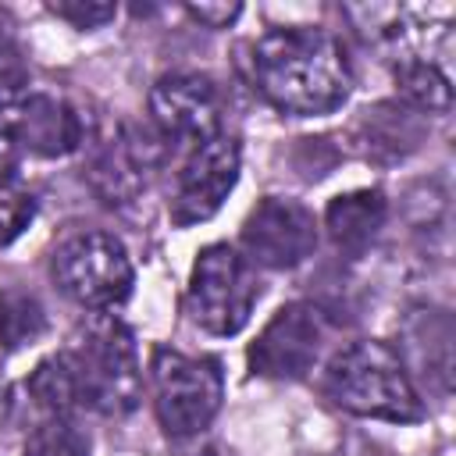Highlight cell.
Instances as JSON below:
<instances>
[{
	"label": "cell",
	"instance_id": "1",
	"mask_svg": "<svg viewBox=\"0 0 456 456\" xmlns=\"http://www.w3.org/2000/svg\"><path fill=\"white\" fill-rule=\"evenodd\" d=\"M253 89L281 114L317 118L346 103L353 71L346 46L317 25L264 32L246 57Z\"/></svg>",
	"mask_w": 456,
	"mask_h": 456
},
{
	"label": "cell",
	"instance_id": "2",
	"mask_svg": "<svg viewBox=\"0 0 456 456\" xmlns=\"http://www.w3.org/2000/svg\"><path fill=\"white\" fill-rule=\"evenodd\" d=\"M53 360L64 374L75 413L93 410L100 417H125L139 406L142 370L135 338L121 317L107 310L86 317Z\"/></svg>",
	"mask_w": 456,
	"mask_h": 456
},
{
	"label": "cell",
	"instance_id": "3",
	"mask_svg": "<svg viewBox=\"0 0 456 456\" xmlns=\"http://www.w3.org/2000/svg\"><path fill=\"white\" fill-rule=\"evenodd\" d=\"M324 395L346 413L388 420V424H417L424 417V403L403 367V360L385 342H353L338 349L324 370Z\"/></svg>",
	"mask_w": 456,
	"mask_h": 456
},
{
	"label": "cell",
	"instance_id": "4",
	"mask_svg": "<svg viewBox=\"0 0 456 456\" xmlns=\"http://www.w3.org/2000/svg\"><path fill=\"white\" fill-rule=\"evenodd\" d=\"M150 385L160 428L175 438L200 435L221 410L224 374L214 356H189L167 346L153 349Z\"/></svg>",
	"mask_w": 456,
	"mask_h": 456
},
{
	"label": "cell",
	"instance_id": "5",
	"mask_svg": "<svg viewBox=\"0 0 456 456\" xmlns=\"http://www.w3.org/2000/svg\"><path fill=\"white\" fill-rule=\"evenodd\" d=\"M260 285L253 274V264L228 242H214L200 249L192 274H189V317L207 335H239L249 324V314L256 306Z\"/></svg>",
	"mask_w": 456,
	"mask_h": 456
},
{
	"label": "cell",
	"instance_id": "6",
	"mask_svg": "<svg viewBox=\"0 0 456 456\" xmlns=\"http://www.w3.org/2000/svg\"><path fill=\"white\" fill-rule=\"evenodd\" d=\"M53 281L78 306L103 314L128 299L135 274L121 239L107 232H82L53 249Z\"/></svg>",
	"mask_w": 456,
	"mask_h": 456
},
{
	"label": "cell",
	"instance_id": "7",
	"mask_svg": "<svg viewBox=\"0 0 456 456\" xmlns=\"http://www.w3.org/2000/svg\"><path fill=\"white\" fill-rule=\"evenodd\" d=\"M328 314L314 303H289L281 306L256 342L249 346V367L264 378H303L314 370L324 342H328Z\"/></svg>",
	"mask_w": 456,
	"mask_h": 456
},
{
	"label": "cell",
	"instance_id": "8",
	"mask_svg": "<svg viewBox=\"0 0 456 456\" xmlns=\"http://www.w3.org/2000/svg\"><path fill=\"white\" fill-rule=\"evenodd\" d=\"M314 246H317V221L299 200L267 196L242 221V249L249 264L285 271L303 264L314 253Z\"/></svg>",
	"mask_w": 456,
	"mask_h": 456
},
{
	"label": "cell",
	"instance_id": "9",
	"mask_svg": "<svg viewBox=\"0 0 456 456\" xmlns=\"http://www.w3.org/2000/svg\"><path fill=\"white\" fill-rule=\"evenodd\" d=\"M239 164H242V157H239V142L232 135L221 132V135L200 142L175 182L171 221L178 228H189V224L214 217L239 182Z\"/></svg>",
	"mask_w": 456,
	"mask_h": 456
},
{
	"label": "cell",
	"instance_id": "10",
	"mask_svg": "<svg viewBox=\"0 0 456 456\" xmlns=\"http://www.w3.org/2000/svg\"><path fill=\"white\" fill-rule=\"evenodd\" d=\"M221 110L217 86L196 71H171L150 89V114L157 128L178 142L200 146L221 135Z\"/></svg>",
	"mask_w": 456,
	"mask_h": 456
},
{
	"label": "cell",
	"instance_id": "11",
	"mask_svg": "<svg viewBox=\"0 0 456 456\" xmlns=\"http://www.w3.org/2000/svg\"><path fill=\"white\" fill-rule=\"evenodd\" d=\"M7 118V128L18 142V150H28L36 157H64L78 150L82 142V118L71 103L46 96V93H25L21 100L0 107Z\"/></svg>",
	"mask_w": 456,
	"mask_h": 456
},
{
	"label": "cell",
	"instance_id": "12",
	"mask_svg": "<svg viewBox=\"0 0 456 456\" xmlns=\"http://www.w3.org/2000/svg\"><path fill=\"white\" fill-rule=\"evenodd\" d=\"M157 164V146L135 128H121L93 157L89 178L107 203H132L146 189V175Z\"/></svg>",
	"mask_w": 456,
	"mask_h": 456
},
{
	"label": "cell",
	"instance_id": "13",
	"mask_svg": "<svg viewBox=\"0 0 456 456\" xmlns=\"http://www.w3.org/2000/svg\"><path fill=\"white\" fill-rule=\"evenodd\" d=\"M385 221V196L378 189H356L346 196H335L324 210V228L335 239L338 249L360 253Z\"/></svg>",
	"mask_w": 456,
	"mask_h": 456
},
{
	"label": "cell",
	"instance_id": "14",
	"mask_svg": "<svg viewBox=\"0 0 456 456\" xmlns=\"http://www.w3.org/2000/svg\"><path fill=\"white\" fill-rule=\"evenodd\" d=\"M395 86L399 93L420 107V110H449L452 103V89H449V75L431 61V57H413L406 53L395 64Z\"/></svg>",
	"mask_w": 456,
	"mask_h": 456
},
{
	"label": "cell",
	"instance_id": "15",
	"mask_svg": "<svg viewBox=\"0 0 456 456\" xmlns=\"http://www.w3.org/2000/svg\"><path fill=\"white\" fill-rule=\"evenodd\" d=\"M46 331V314L36 296L21 289H4L0 292V346L4 349H21L39 342Z\"/></svg>",
	"mask_w": 456,
	"mask_h": 456
},
{
	"label": "cell",
	"instance_id": "16",
	"mask_svg": "<svg viewBox=\"0 0 456 456\" xmlns=\"http://www.w3.org/2000/svg\"><path fill=\"white\" fill-rule=\"evenodd\" d=\"M25 456H89V445L68 417H46L28 435Z\"/></svg>",
	"mask_w": 456,
	"mask_h": 456
},
{
	"label": "cell",
	"instance_id": "17",
	"mask_svg": "<svg viewBox=\"0 0 456 456\" xmlns=\"http://www.w3.org/2000/svg\"><path fill=\"white\" fill-rule=\"evenodd\" d=\"M25 93H28V64L11 25L0 18V107L21 100Z\"/></svg>",
	"mask_w": 456,
	"mask_h": 456
},
{
	"label": "cell",
	"instance_id": "18",
	"mask_svg": "<svg viewBox=\"0 0 456 456\" xmlns=\"http://www.w3.org/2000/svg\"><path fill=\"white\" fill-rule=\"evenodd\" d=\"M32 217H36V200L21 185L0 178V246L14 242L32 224Z\"/></svg>",
	"mask_w": 456,
	"mask_h": 456
},
{
	"label": "cell",
	"instance_id": "19",
	"mask_svg": "<svg viewBox=\"0 0 456 456\" xmlns=\"http://www.w3.org/2000/svg\"><path fill=\"white\" fill-rule=\"evenodd\" d=\"M50 11L64 21H71L75 28H100L118 14V7L107 0H53Z\"/></svg>",
	"mask_w": 456,
	"mask_h": 456
},
{
	"label": "cell",
	"instance_id": "20",
	"mask_svg": "<svg viewBox=\"0 0 456 456\" xmlns=\"http://www.w3.org/2000/svg\"><path fill=\"white\" fill-rule=\"evenodd\" d=\"M185 11H189L196 21L210 25V28H228V25L242 14V7H239V4H189Z\"/></svg>",
	"mask_w": 456,
	"mask_h": 456
},
{
	"label": "cell",
	"instance_id": "21",
	"mask_svg": "<svg viewBox=\"0 0 456 456\" xmlns=\"http://www.w3.org/2000/svg\"><path fill=\"white\" fill-rule=\"evenodd\" d=\"M14 157H18V142H14V135H11V128H7V118H4V110H0V178L7 175V167L14 164Z\"/></svg>",
	"mask_w": 456,
	"mask_h": 456
},
{
	"label": "cell",
	"instance_id": "22",
	"mask_svg": "<svg viewBox=\"0 0 456 456\" xmlns=\"http://www.w3.org/2000/svg\"><path fill=\"white\" fill-rule=\"evenodd\" d=\"M7 417H11V392H7V385H4V378H0V428H4Z\"/></svg>",
	"mask_w": 456,
	"mask_h": 456
}]
</instances>
